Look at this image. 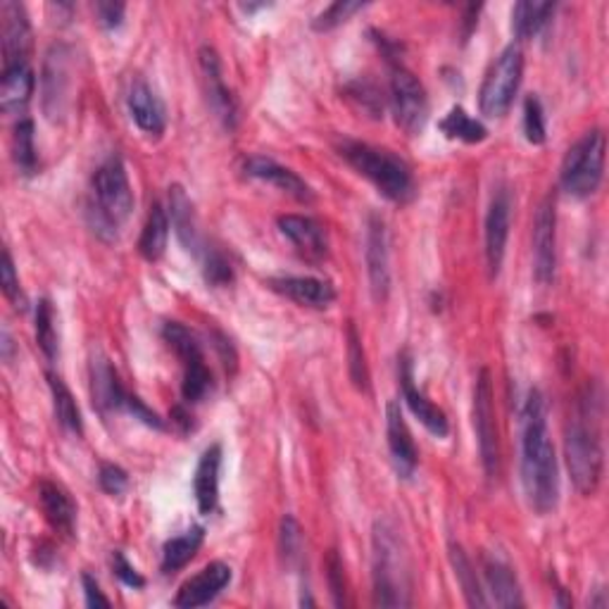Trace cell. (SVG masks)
Returning <instances> with one entry per match:
<instances>
[{"label": "cell", "mask_w": 609, "mask_h": 609, "mask_svg": "<svg viewBox=\"0 0 609 609\" xmlns=\"http://www.w3.org/2000/svg\"><path fill=\"white\" fill-rule=\"evenodd\" d=\"M521 483L531 509L550 515L559 497V469L541 391L529 393L521 410Z\"/></svg>", "instance_id": "1"}, {"label": "cell", "mask_w": 609, "mask_h": 609, "mask_svg": "<svg viewBox=\"0 0 609 609\" xmlns=\"http://www.w3.org/2000/svg\"><path fill=\"white\" fill-rule=\"evenodd\" d=\"M602 396L588 386L579 400L574 419H569L565 433V457L569 477L581 495H593L602 481L605 450H602Z\"/></svg>", "instance_id": "2"}, {"label": "cell", "mask_w": 609, "mask_h": 609, "mask_svg": "<svg viewBox=\"0 0 609 609\" xmlns=\"http://www.w3.org/2000/svg\"><path fill=\"white\" fill-rule=\"evenodd\" d=\"M372 569H374V605L410 607L412 581L407 550L398 529L388 519H379L372 535Z\"/></svg>", "instance_id": "3"}, {"label": "cell", "mask_w": 609, "mask_h": 609, "mask_svg": "<svg viewBox=\"0 0 609 609\" xmlns=\"http://www.w3.org/2000/svg\"><path fill=\"white\" fill-rule=\"evenodd\" d=\"M336 151L360 177L374 184L384 198L400 205L414 198V177L410 167L391 151L350 139H340Z\"/></svg>", "instance_id": "4"}, {"label": "cell", "mask_w": 609, "mask_h": 609, "mask_svg": "<svg viewBox=\"0 0 609 609\" xmlns=\"http://www.w3.org/2000/svg\"><path fill=\"white\" fill-rule=\"evenodd\" d=\"M93 196H95L93 226L99 229V234L107 231L109 238H117V226L121 222H127L133 210V191L121 157L117 155L107 157V160L95 169Z\"/></svg>", "instance_id": "5"}, {"label": "cell", "mask_w": 609, "mask_h": 609, "mask_svg": "<svg viewBox=\"0 0 609 609\" xmlns=\"http://www.w3.org/2000/svg\"><path fill=\"white\" fill-rule=\"evenodd\" d=\"M605 151L607 141L600 129H593L567 151L562 169H559V184L571 198H588L600 189L605 177Z\"/></svg>", "instance_id": "6"}, {"label": "cell", "mask_w": 609, "mask_h": 609, "mask_svg": "<svg viewBox=\"0 0 609 609\" xmlns=\"http://www.w3.org/2000/svg\"><path fill=\"white\" fill-rule=\"evenodd\" d=\"M523 75V55L517 46H507L505 51L495 57L489 75H485L479 93L481 115L491 119H501L509 113L515 95L519 91Z\"/></svg>", "instance_id": "7"}, {"label": "cell", "mask_w": 609, "mask_h": 609, "mask_svg": "<svg viewBox=\"0 0 609 609\" xmlns=\"http://www.w3.org/2000/svg\"><path fill=\"white\" fill-rule=\"evenodd\" d=\"M474 431H477L485 477L497 479L501 477V438H497L493 381L489 370L479 372L477 388H474Z\"/></svg>", "instance_id": "8"}, {"label": "cell", "mask_w": 609, "mask_h": 609, "mask_svg": "<svg viewBox=\"0 0 609 609\" xmlns=\"http://www.w3.org/2000/svg\"><path fill=\"white\" fill-rule=\"evenodd\" d=\"M391 107L396 125L403 129L407 137H417V133L424 131L426 119H429V99H426L422 81L405 67L393 69Z\"/></svg>", "instance_id": "9"}, {"label": "cell", "mask_w": 609, "mask_h": 609, "mask_svg": "<svg viewBox=\"0 0 609 609\" xmlns=\"http://www.w3.org/2000/svg\"><path fill=\"white\" fill-rule=\"evenodd\" d=\"M557 270V212L555 200L547 196L533 217V274L541 286L555 282Z\"/></svg>", "instance_id": "10"}, {"label": "cell", "mask_w": 609, "mask_h": 609, "mask_svg": "<svg viewBox=\"0 0 609 609\" xmlns=\"http://www.w3.org/2000/svg\"><path fill=\"white\" fill-rule=\"evenodd\" d=\"M198 60H200V75H203L207 105H210L215 117L222 121L226 129H234L236 121H238V105H236L234 95H231L226 81H224L222 60H219L217 51L210 46L200 48Z\"/></svg>", "instance_id": "11"}, {"label": "cell", "mask_w": 609, "mask_h": 609, "mask_svg": "<svg viewBox=\"0 0 609 609\" xmlns=\"http://www.w3.org/2000/svg\"><path fill=\"white\" fill-rule=\"evenodd\" d=\"M364 260H367V274L374 300H386L391 290V255H388V231L386 222L379 215H372L367 222V248H364Z\"/></svg>", "instance_id": "12"}, {"label": "cell", "mask_w": 609, "mask_h": 609, "mask_svg": "<svg viewBox=\"0 0 609 609\" xmlns=\"http://www.w3.org/2000/svg\"><path fill=\"white\" fill-rule=\"evenodd\" d=\"M509 217H511V198L507 189H497L485 215V262H489L491 278L503 270L507 238H509Z\"/></svg>", "instance_id": "13"}, {"label": "cell", "mask_w": 609, "mask_h": 609, "mask_svg": "<svg viewBox=\"0 0 609 609\" xmlns=\"http://www.w3.org/2000/svg\"><path fill=\"white\" fill-rule=\"evenodd\" d=\"M398 379H400V391H403L405 403L412 410L414 417H417L424 429L433 433L436 438H445L448 436V417L443 414V410L436 407L431 400L419 391L417 384H414L412 358L407 355V352H400V358H398Z\"/></svg>", "instance_id": "14"}, {"label": "cell", "mask_w": 609, "mask_h": 609, "mask_svg": "<svg viewBox=\"0 0 609 609\" xmlns=\"http://www.w3.org/2000/svg\"><path fill=\"white\" fill-rule=\"evenodd\" d=\"M43 109L51 119H60L67 107L69 91V53L65 46H53L43 65Z\"/></svg>", "instance_id": "15"}, {"label": "cell", "mask_w": 609, "mask_h": 609, "mask_svg": "<svg viewBox=\"0 0 609 609\" xmlns=\"http://www.w3.org/2000/svg\"><path fill=\"white\" fill-rule=\"evenodd\" d=\"M0 17H3V55L5 67L29 65L31 53V24L27 10L20 3L5 0L0 5Z\"/></svg>", "instance_id": "16"}, {"label": "cell", "mask_w": 609, "mask_h": 609, "mask_svg": "<svg viewBox=\"0 0 609 609\" xmlns=\"http://www.w3.org/2000/svg\"><path fill=\"white\" fill-rule=\"evenodd\" d=\"M234 579L231 574V567L224 562H212L207 565L200 574L189 579L184 586H181L179 595L174 598V605L181 609H193V607H205L212 600H217L219 595L224 593V588Z\"/></svg>", "instance_id": "17"}, {"label": "cell", "mask_w": 609, "mask_h": 609, "mask_svg": "<svg viewBox=\"0 0 609 609\" xmlns=\"http://www.w3.org/2000/svg\"><path fill=\"white\" fill-rule=\"evenodd\" d=\"M278 231L294 243L304 260L320 262L328 255V241L324 226L312 217L284 215L278 217Z\"/></svg>", "instance_id": "18"}, {"label": "cell", "mask_w": 609, "mask_h": 609, "mask_svg": "<svg viewBox=\"0 0 609 609\" xmlns=\"http://www.w3.org/2000/svg\"><path fill=\"white\" fill-rule=\"evenodd\" d=\"M243 169H246L248 177L258 179V181H264V184H270V186H274L278 191H284L286 196L296 198L300 203H310L314 198L312 196V189L304 184V181L294 172V169H288L284 165L274 163L272 157L252 155V157H248L246 165H243Z\"/></svg>", "instance_id": "19"}, {"label": "cell", "mask_w": 609, "mask_h": 609, "mask_svg": "<svg viewBox=\"0 0 609 609\" xmlns=\"http://www.w3.org/2000/svg\"><path fill=\"white\" fill-rule=\"evenodd\" d=\"M386 433H388V448H391V457L396 471L403 479H410L414 469L419 465L417 445L412 441V433L405 424L403 412L398 403H388L386 407Z\"/></svg>", "instance_id": "20"}, {"label": "cell", "mask_w": 609, "mask_h": 609, "mask_svg": "<svg viewBox=\"0 0 609 609\" xmlns=\"http://www.w3.org/2000/svg\"><path fill=\"white\" fill-rule=\"evenodd\" d=\"M129 113L131 119L137 121V127L148 133V137H160L167 129V109L163 101L157 99V93L145 81H133L129 89Z\"/></svg>", "instance_id": "21"}, {"label": "cell", "mask_w": 609, "mask_h": 609, "mask_svg": "<svg viewBox=\"0 0 609 609\" xmlns=\"http://www.w3.org/2000/svg\"><path fill=\"white\" fill-rule=\"evenodd\" d=\"M270 288L304 308L324 310L336 300V290L328 282L314 276H278L270 278Z\"/></svg>", "instance_id": "22"}, {"label": "cell", "mask_w": 609, "mask_h": 609, "mask_svg": "<svg viewBox=\"0 0 609 609\" xmlns=\"http://www.w3.org/2000/svg\"><path fill=\"white\" fill-rule=\"evenodd\" d=\"M91 393L93 405L101 412H119L127 407L129 393L125 391V386L119 384V376L113 364L103 355L93 358L91 362Z\"/></svg>", "instance_id": "23"}, {"label": "cell", "mask_w": 609, "mask_h": 609, "mask_svg": "<svg viewBox=\"0 0 609 609\" xmlns=\"http://www.w3.org/2000/svg\"><path fill=\"white\" fill-rule=\"evenodd\" d=\"M39 501L48 523L57 531L72 539L77 531V505L72 503L69 493L53 481H43L39 485Z\"/></svg>", "instance_id": "24"}, {"label": "cell", "mask_w": 609, "mask_h": 609, "mask_svg": "<svg viewBox=\"0 0 609 609\" xmlns=\"http://www.w3.org/2000/svg\"><path fill=\"white\" fill-rule=\"evenodd\" d=\"M169 217H172V226L177 231V238L181 241L191 255H203L205 243L200 238V231L196 224V212H193V203L189 200L186 191L181 186L169 189Z\"/></svg>", "instance_id": "25"}, {"label": "cell", "mask_w": 609, "mask_h": 609, "mask_svg": "<svg viewBox=\"0 0 609 609\" xmlns=\"http://www.w3.org/2000/svg\"><path fill=\"white\" fill-rule=\"evenodd\" d=\"M483 579L497 607H521V588L515 571L497 555H483Z\"/></svg>", "instance_id": "26"}, {"label": "cell", "mask_w": 609, "mask_h": 609, "mask_svg": "<svg viewBox=\"0 0 609 609\" xmlns=\"http://www.w3.org/2000/svg\"><path fill=\"white\" fill-rule=\"evenodd\" d=\"M34 69L29 65L5 67L0 79V109L5 115H22L34 95Z\"/></svg>", "instance_id": "27"}, {"label": "cell", "mask_w": 609, "mask_h": 609, "mask_svg": "<svg viewBox=\"0 0 609 609\" xmlns=\"http://www.w3.org/2000/svg\"><path fill=\"white\" fill-rule=\"evenodd\" d=\"M219 467H222V448L210 445L200 455L196 467V477H193V493H196V503L200 515H212L219 497Z\"/></svg>", "instance_id": "28"}, {"label": "cell", "mask_w": 609, "mask_h": 609, "mask_svg": "<svg viewBox=\"0 0 609 609\" xmlns=\"http://www.w3.org/2000/svg\"><path fill=\"white\" fill-rule=\"evenodd\" d=\"M167 238H169V215L160 203H155L145 219L141 238H139V250L148 262L160 260L167 250Z\"/></svg>", "instance_id": "29"}, {"label": "cell", "mask_w": 609, "mask_h": 609, "mask_svg": "<svg viewBox=\"0 0 609 609\" xmlns=\"http://www.w3.org/2000/svg\"><path fill=\"white\" fill-rule=\"evenodd\" d=\"M205 541V529L203 527H193L184 533L174 535L169 539L163 547V571L165 574H174V571L184 569L196 553L200 550V545Z\"/></svg>", "instance_id": "30"}, {"label": "cell", "mask_w": 609, "mask_h": 609, "mask_svg": "<svg viewBox=\"0 0 609 609\" xmlns=\"http://www.w3.org/2000/svg\"><path fill=\"white\" fill-rule=\"evenodd\" d=\"M555 12L553 3H541V0H521L515 8H511V34L517 39L527 41L533 39L547 22H550Z\"/></svg>", "instance_id": "31"}, {"label": "cell", "mask_w": 609, "mask_h": 609, "mask_svg": "<svg viewBox=\"0 0 609 609\" xmlns=\"http://www.w3.org/2000/svg\"><path fill=\"white\" fill-rule=\"evenodd\" d=\"M48 386H51V393H53V407H55L57 422L63 424L67 431L81 436L83 433V422H81V412H79L75 396H72L69 388L65 386V381L55 374H48Z\"/></svg>", "instance_id": "32"}, {"label": "cell", "mask_w": 609, "mask_h": 609, "mask_svg": "<svg viewBox=\"0 0 609 609\" xmlns=\"http://www.w3.org/2000/svg\"><path fill=\"white\" fill-rule=\"evenodd\" d=\"M450 562H453V569H455V576L459 581V586H462V593H465V598L471 607H489L491 600L485 598V593L481 588V583H479V576H477V571H474L471 562H469V557L465 555V550H462L459 545H450Z\"/></svg>", "instance_id": "33"}, {"label": "cell", "mask_w": 609, "mask_h": 609, "mask_svg": "<svg viewBox=\"0 0 609 609\" xmlns=\"http://www.w3.org/2000/svg\"><path fill=\"white\" fill-rule=\"evenodd\" d=\"M441 131L448 139L465 141V143H481L489 137V129H485L479 119H474L465 107L455 105L445 119L441 121Z\"/></svg>", "instance_id": "34"}, {"label": "cell", "mask_w": 609, "mask_h": 609, "mask_svg": "<svg viewBox=\"0 0 609 609\" xmlns=\"http://www.w3.org/2000/svg\"><path fill=\"white\" fill-rule=\"evenodd\" d=\"M36 344L43 350V355L55 362L60 355V332H57V316L51 300H41L36 308Z\"/></svg>", "instance_id": "35"}, {"label": "cell", "mask_w": 609, "mask_h": 609, "mask_svg": "<svg viewBox=\"0 0 609 609\" xmlns=\"http://www.w3.org/2000/svg\"><path fill=\"white\" fill-rule=\"evenodd\" d=\"M212 388V374L207 370L205 358L193 360L184 364V384H181V396L189 405H196L210 393Z\"/></svg>", "instance_id": "36"}, {"label": "cell", "mask_w": 609, "mask_h": 609, "mask_svg": "<svg viewBox=\"0 0 609 609\" xmlns=\"http://www.w3.org/2000/svg\"><path fill=\"white\" fill-rule=\"evenodd\" d=\"M12 153H15V163H17L22 174H34L36 172V165H39V155H36L31 119H20V125L15 127V137H12Z\"/></svg>", "instance_id": "37"}, {"label": "cell", "mask_w": 609, "mask_h": 609, "mask_svg": "<svg viewBox=\"0 0 609 609\" xmlns=\"http://www.w3.org/2000/svg\"><path fill=\"white\" fill-rule=\"evenodd\" d=\"M163 338H165V344L177 352V358L184 362V364L203 358V348L198 344V338L193 336L184 324L167 322L163 326Z\"/></svg>", "instance_id": "38"}, {"label": "cell", "mask_w": 609, "mask_h": 609, "mask_svg": "<svg viewBox=\"0 0 609 609\" xmlns=\"http://www.w3.org/2000/svg\"><path fill=\"white\" fill-rule=\"evenodd\" d=\"M348 362H350L352 384H355L360 391H367V388H370V370H367V360H364L360 334H358V328L352 322L348 326Z\"/></svg>", "instance_id": "39"}, {"label": "cell", "mask_w": 609, "mask_h": 609, "mask_svg": "<svg viewBox=\"0 0 609 609\" xmlns=\"http://www.w3.org/2000/svg\"><path fill=\"white\" fill-rule=\"evenodd\" d=\"M200 260H203V276L210 286L224 288L234 282V270H231L229 260L217 248H205Z\"/></svg>", "instance_id": "40"}, {"label": "cell", "mask_w": 609, "mask_h": 609, "mask_svg": "<svg viewBox=\"0 0 609 609\" xmlns=\"http://www.w3.org/2000/svg\"><path fill=\"white\" fill-rule=\"evenodd\" d=\"M360 10H364V3H352V0H338V3L328 5L324 12H320V15L312 20V29L314 31H332V29L340 27V24H344V22H348Z\"/></svg>", "instance_id": "41"}, {"label": "cell", "mask_w": 609, "mask_h": 609, "mask_svg": "<svg viewBox=\"0 0 609 609\" xmlns=\"http://www.w3.org/2000/svg\"><path fill=\"white\" fill-rule=\"evenodd\" d=\"M523 133H527V141L533 145L545 143L547 127H545L543 103L539 101V95H529L527 103H523Z\"/></svg>", "instance_id": "42"}, {"label": "cell", "mask_w": 609, "mask_h": 609, "mask_svg": "<svg viewBox=\"0 0 609 609\" xmlns=\"http://www.w3.org/2000/svg\"><path fill=\"white\" fill-rule=\"evenodd\" d=\"M0 284H3V294L12 302V308L24 312L27 310V298L22 294L20 276L15 272V262H12L10 250H3V267H0Z\"/></svg>", "instance_id": "43"}, {"label": "cell", "mask_w": 609, "mask_h": 609, "mask_svg": "<svg viewBox=\"0 0 609 609\" xmlns=\"http://www.w3.org/2000/svg\"><path fill=\"white\" fill-rule=\"evenodd\" d=\"M326 576H328V588H332L334 595V605L344 607L346 605V581H344V562L336 555V550L328 553L326 559Z\"/></svg>", "instance_id": "44"}, {"label": "cell", "mask_w": 609, "mask_h": 609, "mask_svg": "<svg viewBox=\"0 0 609 609\" xmlns=\"http://www.w3.org/2000/svg\"><path fill=\"white\" fill-rule=\"evenodd\" d=\"M99 483L107 495H121L129 489L127 471L117 465H103L99 471Z\"/></svg>", "instance_id": "45"}, {"label": "cell", "mask_w": 609, "mask_h": 609, "mask_svg": "<svg viewBox=\"0 0 609 609\" xmlns=\"http://www.w3.org/2000/svg\"><path fill=\"white\" fill-rule=\"evenodd\" d=\"M300 550V529H298V521L294 517H284L282 521V553L288 559V562H294L298 557Z\"/></svg>", "instance_id": "46"}, {"label": "cell", "mask_w": 609, "mask_h": 609, "mask_svg": "<svg viewBox=\"0 0 609 609\" xmlns=\"http://www.w3.org/2000/svg\"><path fill=\"white\" fill-rule=\"evenodd\" d=\"M113 567H115V574H117V579L125 583V586H129V588H143L145 586V579L139 574L137 569H133L131 565H129V559L121 555L119 550L113 555Z\"/></svg>", "instance_id": "47"}, {"label": "cell", "mask_w": 609, "mask_h": 609, "mask_svg": "<svg viewBox=\"0 0 609 609\" xmlns=\"http://www.w3.org/2000/svg\"><path fill=\"white\" fill-rule=\"evenodd\" d=\"M127 5L121 3H95V17H99L101 27L105 29H117L121 20H125Z\"/></svg>", "instance_id": "48"}, {"label": "cell", "mask_w": 609, "mask_h": 609, "mask_svg": "<svg viewBox=\"0 0 609 609\" xmlns=\"http://www.w3.org/2000/svg\"><path fill=\"white\" fill-rule=\"evenodd\" d=\"M81 583H83V595H87L89 607H109V600L103 595L99 581H95L91 574H83Z\"/></svg>", "instance_id": "49"}, {"label": "cell", "mask_w": 609, "mask_h": 609, "mask_svg": "<svg viewBox=\"0 0 609 609\" xmlns=\"http://www.w3.org/2000/svg\"><path fill=\"white\" fill-rule=\"evenodd\" d=\"M0 348H3V360L12 362V350H15V344H12V336L8 328H3V344H0Z\"/></svg>", "instance_id": "50"}]
</instances>
